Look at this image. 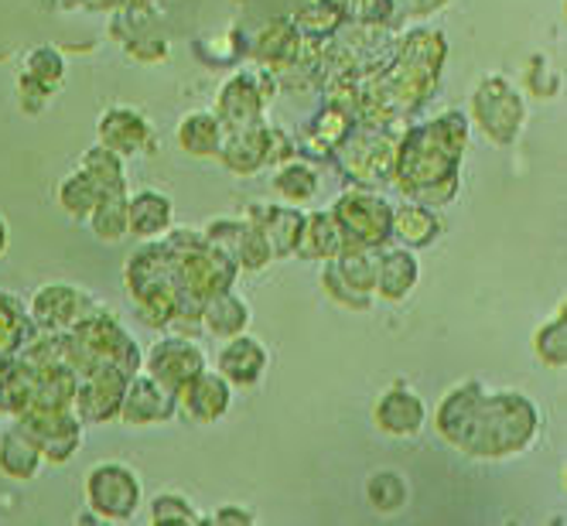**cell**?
<instances>
[{
  "instance_id": "obj_14",
  "label": "cell",
  "mask_w": 567,
  "mask_h": 526,
  "mask_svg": "<svg viewBox=\"0 0 567 526\" xmlns=\"http://www.w3.org/2000/svg\"><path fill=\"white\" fill-rule=\"evenodd\" d=\"M206 326H209V332H216V336H236V329L247 326V305L223 291V295L213 298L209 308H206Z\"/></svg>"
},
{
  "instance_id": "obj_16",
  "label": "cell",
  "mask_w": 567,
  "mask_h": 526,
  "mask_svg": "<svg viewBox=\"0 0 567 526\" xmlns=\"http://www.w3.org/2000/svg\"><path fill=\"white\" fill-rule=\"evenodd\" d=\"M100 198H103V192L96 188V182H93L86 172L72 175V178L62 185V206H65L72 216H86Z\"/></svg>"
},
{
  "instance_id": "obj_3",
  "label": "cell",
  "mask_w": 567,
  "mask_h": 526,
  "mask_svg": "<svg viewBox=\"0 0 567 526\" xmlns=\"http://www.w3.org/2000/svg\"><path fill=\"white\" fill-rule=\"evenodd\" d=\"M151 377L168 386V390H185L198 373H202V355L195 345H188L185 339H165L157 342L151 352Z\"/></svg>"
},
{
  "instance_id": "obj_18",
  "label": "cell",
  "mask_w": 567,
  "mask_h": 526,
  "mask_svg": "<svg viewBox=\"0 0 567 526\" xmlns=\"http://www.w3.org/2000/svg\"><path fill=\"white\" fill-rule=\"evenodd\" d=\"M403 496H408V489H403V482H400L393 472L373 475V482H370V499H373L380 509H396V506H403Z\"/></svg>"
},
{
  "instance_id": "obj_11",
  "label": "cell",
  "mask_w": 567,
  "mask_h": 526,
  "mask_svg": "<svg viewBox=\"0 0 567 526\" xmlns=\"http://www.w3.org/2000/svg\"><path fill=\"white\" fill-rule=\"evenodd\" d=\"M182 393H185V408L198 421H216L229 403V386L219 377H206V373H198Z\"/></svg>"
},
{
  "instance_id": "obj_9",
  "label": "cell",
  "mask_w": 567,
  "mask_h": 526,
  "mask_svg": "<svg viewBox=\"0 0 567 526\" xmlns=\"http://www.w3.org/2000/svg\"><path fill=\"white\" fill-rule=\"evenodd\" d=\"M219 367L236 383H254L264 373V367H267V352H264V345L257 339L243 336V339H236L233 345L223 349Z\"/></svg>"
},
{
  "instance_id": "obj_12",
  "label": "cell",
  "mask_w": 567,
  "mask_h": 526,
  "mask_svg": "<svg viewBox=\"0 0 567 526\" xmlns=\"http://www.w3.org/2000/svg\"><path fill=\"white\" fill-rule=\"evenodd\" d=\"M178 144L188 154H213L219 147V120L206 110L188 113L178 124Z\"/></svg>"
},
{
  "instance_id": "obj_20",
  "label": "cell",
  "mask_w": 567,
  "mask_h": 526,
  "mask_svg": "<svg viewBox=\"0 0 567 526\" xmlns=\"http://www.w3.org/2000/svg\"><path fill=\"white\" fill-rule=\"evenodd\" d=\"M396 233H403L411 243H424L434 233V219L424 209H403L396 216Z\"/></svg>"
},
{
  "instance_id": "obj_15",
  "label": "cell",
  "mask_w": 567,
  "mask_h": 526,
  "mask_svg": "<svg viewBox=\"0 0 567 526\" xmlns=\"http://www.w3.org/2000/svg\"><path fill=\"white\" fill-rule=\"evenodd\" d=\"M414 274H417V267L408 254H386L383 267H380V291L386 298H403L414 285Z\"/></svg>"
},
{
  "instance_id": "obj_23",
  "label": "cell",
  "mask_w": 567,
  "mask_h": 526,
  "mask_svg": "<svg viewBox=\"0 0 567 526\" xmlns=\"http://www.w3.org/2000/svg\"><path fill=\"white\" fill-rule=\"evenodd\" d=\"M157 523H178V519H185V523H198V516L188 509V503L182 499V496H157L154 499V513H151Z\"/></svg>"
},
{
  "instance_id": "obj_1",
  "label": "cell",
  "mask_w": 567,
  "mask_h": 526,
  "mask_svg": "<svg viewBox=\"0 0 567 526\" xmlns=\"http://www.w3.org/2000/svg\"><path fill=\"white\" fill-rule=\"evenodd\" d=\"M86 496L96 506V513H103L110 519H127L134 513L137 499H141V485H137L131 468L106 462V465H96L90 472Z\"/></svg>"
},
{
  "instance_id": "obj_13",
  "label": "cell",
  "mask_w": 567,
  "mask_h": 526,
  "mask_svg": "<svg viewBox=\"0 0 567 526\" xmlns=\"http://www.w3.org/2000/svg\"><path fill=\"white\" fill-rule=\"evenodd\" d=\"M168 219H172V202L165 195H157V192H141L131 202V209H127V223L141 236H151L157 229H165Z\"/></svg>"
},
{
  "instance_id": "obj_22",
  "label": "cell",
  "mask_w": 567,
  "mask_h": 526,
  "mask_svg": "<svg viewBox=\"0 0 567 526\" xmlns=\"http://www.w3.org/2000/svg\"><path fill=\"white\" fill-rule=\"evenodd\" d=\"M277 188L291 198H308L315 192V175L308 168H284L277 178Z\"/></svg>"
},
{
  "instance_id": "obj_6",
  "label": "cell",
  "mask_w": 567,
  "mask_h": 526,
  "mask_svg": "<svg viewBox=\"0 0 567 526\" xmlns=\"http://www.w3.org/2000/svg\"><path fill=\"white\" fill-rule=\"evenodd\" d=\"M100 134H103V144L120 154H134L144 144H151V127L144 124V116L137 110H124V106H113L103 116Z\"/></svg>"
},
{
  "instance_id": "obj_19",
  "label": "cell",
  "mask_w": 567,
  "mask_h": 526,
  "mask_svg": "<svg viewBox=\"0 0 567 526\" xmlns=\"http://www.w3.org/2000/svg\"><path fill=\"white\" fill-rule=\"evenodd\" d=\"M537 352H540V359L547 362V367H560V362H564V314H557L554 321H547V326L540 329Z\"/></svg>"
},
{
  "instance_id": "obj_21",
  "label": "cell",
  "mask_w": 567,
  "mask_h": 526,
  "mask_svg": "<svg viewBox=\"0 0 567 526\" xmlns=\"http://www.w3.org/2000/svg\"><path fill=\"white\" fill-rule=\"evenodd\" d=\"M28 72L34 79H42V83H55V79L62 75V55L55 49H34L28 55Z\"/></svg>"
},
{
  "instance_id": "obj_10",
  "label": "cell",
  "mask_w": 567,
  "mask_h": 526,
  "mask_svg": "<svg viewBox=\"0 0 567 526\" xmlns=\"http://www.w3.org/2000/svg\"><path fill=\"white\" fill-rule=\"evenodd\" d=\"M421 417H424L421 400L408 390H390L377 408L380 427H386L393 434H414L421 427Z\"/></svg>"
},
{
  "instance_id": "obj_2",
  "label": "cell",
  "mask_w": 567,
  "mask_h": 526,
  "mask_svg": "<svg viewBox=\"0 0 567 526\" xmlns=\"http://www.w3.org/2000/svg\"><path fill=\"white\" fill-rule=\"evenodd\" d=\"M475 116H478V124L485 127V134L496 137L499 144H506L519 131L523 103H519L516 90L506 83V79L493 75V79H485V83L478 86V93H475Z\"/></svg>"
},
{
  "instance_id": "obj_26",
  "label": "cell",
  "mask_w": 567,
  "mask_h": 526,
  "mask_svg": "<svg viewBox=\"0 0 567 526\" xmlns=\"http://www.w3.org/2000/svg\"><path fill=\"white\" fill-rule=\"evenodd\" d=\"M4 247H8V226L0 219V254H4Z\"/></svg>"
},
{
  "instance_id": "obj_5",
  "label": "cell",
  "mask_w": 567,
  "mask_h": 526,
  "mask_svg": "<svg viewBox=\"0 0 567 526\" xmlns=\"http://www.w3.org/2000/svg\"><path fill=\"white\" fill-rule=\"evenodd\" d=\"M339 219H342V229H349L362 243H380L386 226H390V209L383 206L380 198L349 195V198H342V206H339Z\"/></svg>"
},
{
  "instance_id": "obj_8",
  "label": "cell",
  "mask_w": 567,
  "mask_h": 526,
  "mask_svg": "<svg viewBox=\"0 0 567 526\" xmlns=\"http://www.w3.org/2000/svg\"><path fill=\"white\" fill-rule=\"evenodd\" d=\"M42 465V448L24 427H11L0 434V468L14 478H31Z\"/></svg>"
},
{
  "instance_id": "obj_4",
  "label": "cell",
  "mask_w": 567,
  "mask_h": 526,
  "mask_svg": "<svg viewBox=\"0 0 567 526\" xmlns=\"http://www.w3.org/2000/svg\"><path fill=\"white\" fill-rule=\"evenodd\" d=\"M120 411H124V421H131V424H151V421H165L175 411V400H172L168 386H161L151 377V380L131 383L124 403H120Z\"/></svg>"
},
{
  "instance_id": "obj_7",
  "label": "cell",
  "mask_w": 567,
  "mask_h": 526,
  "mask_svg": "<svg viewBox=\"0 0 567 526\" xmlns=\"http://www.w3.org/2000/svg\"><path fill=\"white\" fill-rule=\"evenodd\" d=\"M260 90L254 86V75H233L229 83L223 86V96H219V113L229 120V124H239L243 131L254 127L257 120V110H260Z\"/></svg>"
},
{
  "instance_id": "obj_24",
  "label": "cell",
  "mask_w": 567,
  "mask_h": 526,
  "mask_svg": "<svg viewBox=\"0 0 567 526\" xmlns=\"http://www.w3.org/2000/svg\"><path fill=\"white\" fill-rule=\"evenodd\" d=\"M216 519H219V523H233V519H236V523H250L254 516H250V513H239V509H223Z\"/></svg>"
},
{
  "instance_id": "obj_25",
  "label": "cell",
  "mask_w": 567,
  "mask_h": 526,
  "mask_svg": "<svg viewBox=\"0 0 567 526\" xmlns=\"http://www.w3.org/2000/svg\"><path fill=\"white\" fill-rule=\"evenodd\" d=\"M408 4H411V11L424 14V11H434V8H441L444 0H408Z\"/></svg>"
},
{
  "instance_id": "obj_17",
  "label": "cell",
  "mask_w": 567,
  "mask_h": 526,
  "mask_svg": "<svg viewBox=\"0 0 567 526\" xmlns=\"http://www.w3.org/2000/svg\"><path fill=\"white\" fill-rule=\"evenodd\" d=\"M75 301L79 295L69 288H45L34 298V311L42 321H49V326H59V321H69L75 314Z\"/></svg>"
}]
</instances>
